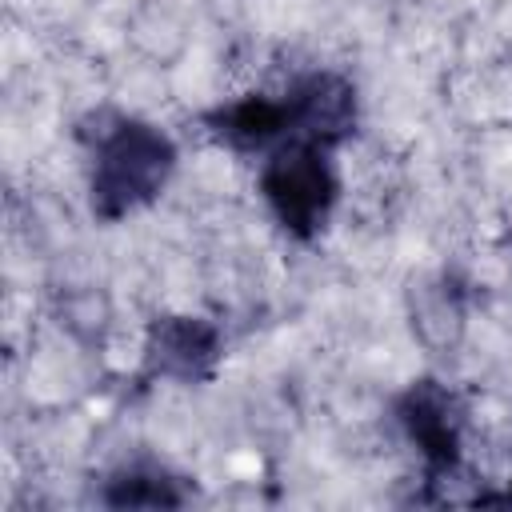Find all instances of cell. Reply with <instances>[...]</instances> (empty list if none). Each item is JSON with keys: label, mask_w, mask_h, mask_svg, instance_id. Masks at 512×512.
Instances as JSON below:
<instances>
[{"label": "cell", "mask_w": 512, "mask_h": 512, "mask_svg": "<svg viewBox=\"0 0 512 512\" xmlns=\"http://www.w3.org/2000/svg\"><path fill=\"white\" fill-rule=\"evenodd\" d=\"M460 324H464V304H460V288L448 276L420 284L412 292V328L424 344L432 348L452 344L460 336Z\"/></svg>", "instance_id": "cell-7"}, {"label": "cell", "mask_w": 512, "mask_h": 512, "mask_svg": "<svg viewBox=\"0 0 512 512\" xmlns=\"http://www.w3.org/2000/svg\"><path fill=\"white\" fill-rule=\"evenodd\" d=\"M100 500L108 508H180L184 492L172 476L156 468H120L104 480Z\"/></svg>", "instance_id": "cell-8"}, {"label": "cell", "mask_w": 512, "mask_h": 512, "mask_svg": "<svg viewBox=\"0 0 512 512\" xmlns=\"http://www.w3.org/2000/svg\"><path fill=\"white\" fill-rule=\"evenodd\" d=\"M260 196L288 236L312 240L328 224L340 196L332 148L304 136L276 144L260 164Z\"/></svg>", "instance_id": "cell-2"}, {"label": "cell", "mask_w": 512, "mask_h": 512, "mask_svg": "<svg viewBox=\"0 0 512 512\" xmlns=\"http://www.w3.org/2000/svg\"><path fill=\"white\" fill-rule=\"evenodd\" d=\"M220 364V328L200 316H160L144 336V372L200 384Z\"/></svg>", "instance_id": "cell-4"}, {"label": "cell", "mask_w": 512, "mask_h": 512, "mask_svg": "<svg viewBox=\"0 0 512 512\" xmlns=\"http://www.w3.org/2000/svg\"><path fill=\"white\" fill-rule=\"evenodd\" d=\"M396 420L408 436V444L420 452L428 476H452L460 468V452H464V416L456 396L424 376L412 380L400 396H396Z\"/></svg>", "instance_id": "cell-3"}, {"label": "cell", "mask_w": 512, "mask_h": 512, "mask_svg": "<svg viewBox=\"0 0 512 512\" xmlns=\"http://www.w3.org/2000/svg\"><path fill=\"white\" fill-rule=\"evenodd\" d=\"M484 504H512V488H508V496H484Z\"/></svg>", "instance_id": "cell-9"}, {"label": "cell", "mask_w": 512, "mask_h": 512, "mask_svg": "<svg viewBox=\"0 0 512 512\" xmlns=\"http://www.w3.org/2000/svg\"><path fill=\"white\" fill-rule=\"evenodd\" d=\"M204 128L216 144H224L232 152H272L276 144L296 136L292 104H288L284 92L280 96L252 92V96L228 100V104H220L204 116Z\"/></svg>", "instance_id": "cell-6"}, {"label": "cell", "mask_w": 512, "mask_h": 512, "mask_svg": "<svg viewBox=\"0 0 512 512\" xmlns=\"http://www.w3.org/2000/svg\"><path fill=\"white\" fill-rule=\"evenodd\" d=\"M80 140L92 156L88 196L100 220H124L152 204L176 168V144L136 116L92 112L80 124Z\"/></svg>", "instance_id": "cell-1"}, {"label": "cell", "mask_w": 512, "mask_h": 512, "mask_svg": "<svg viewBox=\"0 0 512 512\" xmlns=\"http://www.w3.org/2000/svg\"><path fill=\"white\" fill-rule=\"evenodd\" d=\"M292 104V128L304 140L336 148L356 132V88L336 72H304L284 88Z\"/></svg>", "instance_id": "cell-5"}]
</instances>
